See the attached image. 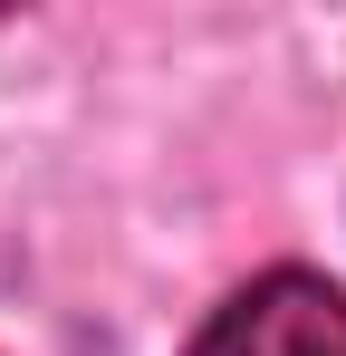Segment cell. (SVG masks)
I'll use <instances>...</instances> for the list:
<instances>
[{
    "mask_svg": "<svg viewBox=\"0 0 346 356\" xmlns=\"http://www.w3.org/2000/svg\"><path fill=\"white\" fill-rule=\"evenodd\" d=\"M192 356H346V289L318 270H270L202 318Z\"/></svg>",
    "mask_w": 346,
    "mask_h": 356,
    "instance_id": "6da1fadb",
    "label": "cell"
}]
</instances>
